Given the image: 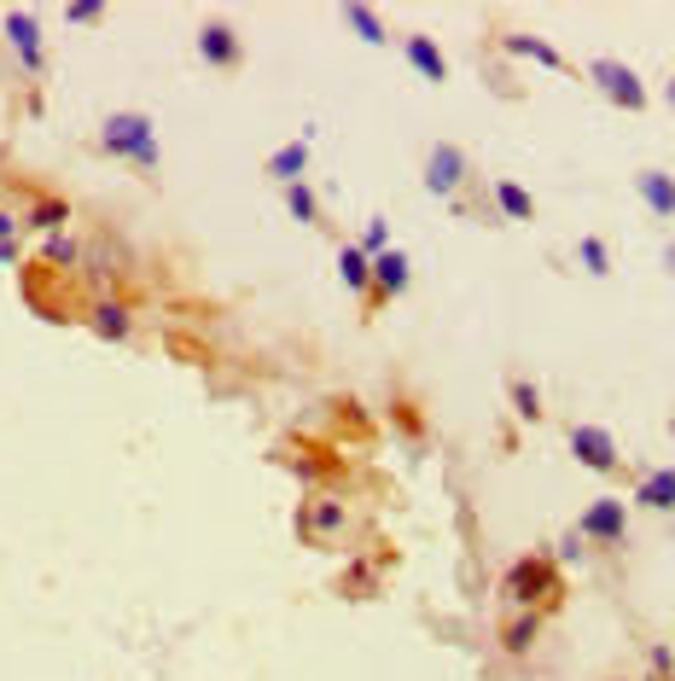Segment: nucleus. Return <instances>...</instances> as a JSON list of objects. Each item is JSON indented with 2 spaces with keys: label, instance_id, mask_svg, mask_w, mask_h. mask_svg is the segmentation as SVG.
Returning a JSON list of instances; mask_svg holds the SVG:
<instances>
[{
  "label": "nucleus",
  "instance_id": "1",
  "mask_svg": "<svg viewBox=\"0 0 675 681\" xmlns=\"http://www.w3.org/2000/svg\"><path fill=\"white\" fill-rule=\"evenodd\" d=\"M506 600L513 606H525V611H548V606H560V571L548 566L542 554H530V559H518L513 571H506Z\"/></svg>",
  "mask_w": 675,
  "mask_h": 681
},
{
  "label": "nucleus",
  "instance_id": "2",
  "mask_svg": "<svg viewBox=\"0 0 675 681\" xmlns=\"http://www.w3.org/2000/svg\"><path fill=\"white\" fill-rule=\"evenodd\" d=\"M106 151H116V158H128V163H140V169H158V134H151V123L140 111H116L106 117Z\"/></svg>",
  "mask_w": 675,
  "mask_h": 681
},
{
  "label": "nucleus",
  "instance_id": "3",
  "mask_svg": "<svg viewBox=\"0 0 675 681\" xmlns=\"http://www.w3.org/2000/svg\"><path fill=\"white\" fill-rule=\"evenodd\" d=\"M588 76L605 88V99H612V106H623V111H640V106H647V88H640V76L629 71V64L600 59V64H588Z\"/></svg>",
  "mask_w": 675,
  "mask_h": 681
},
{
  "label": "nucleus",
  "instance_id": "4",
  "mask_svg": "<svg viewBox=\"0 0 675 681\" xmlns=\"http://www.w3.org/2000/svg\"><path fill=\"white\" fill-rule=\"evenodd\" d=\"M570 454H577L582 466H594V472H617V442L612 431H600V425H570Z\"/></svg>",
  "mask_w": 675,
  "mask_h": 681
},
{
  "label": "nucleus",
  "instance_id": "5",
  "mask_svg": "<svg viewBox=\"0 0 675 681\" xmlns=\"http://www.w3.org/2000/svg\"><path fill=\"white\" fill-rule=\"evenodd\" d=\"M623 524H629V507L600 496V501H588V513H582V536L588 542H623Z\"/></svg>",
  "mask_w": 675,
  "mask_h": 681
},
{
  "label": "nucleus",
  "instance_id": "6",
  "mask_svg": "<svg viewBox=\"0 0 675 681\" xmlns=\"http://www.w3.org/2000/svg\"><path fill=\"white\" fill-rule=\"evenodd\" d=\"M461 175H466V158H461V146L437 141V146L426 151V186H431V193H454V186H461Z\"/></svg>",
  "mask_w": 675,
  "mask_h": 681
},
{
  "label": "nucleus",
  "instance_id": "7",
  "mask_svg": "<svg viewBox=\"0 0 675 681\" xmlns=\"http://www.w3.org/2000/svg\"><path fill=\"white\" fill-rule=\"evenodd\" d=\"M635 507H652V513H675V472L652 466L647 478L635 484Z\"/></svg>",
  "mask_w": 675,
  "mask_h": 681
},
{
  "label": "nucleus",
  "instance_id": "8",
  "mask_svg": "<svg viewBox=\"0 0 675 681\" xmlns=\"http://www.w3.org/2000/svg\"><path fill=\"white\" fill-rule=\"evenodd\" d=\"M0 24H7V36H12V47H19V59L29 64V71H41V29H36V19H24V12H7V19H0Z\"/></svg>",
  "mask_w": 675,
  "mask_h": 681
},
{
  "label": "nucleus",
  "instance_id": "9",
  "mask_svg": "<svg viewBox=\"0 0 675 681\" xmlns=\"http://www.w3.org/2000/svg\"><path fill=\"white\" fill-rule=\"evenodd\" d=\"M402 285H408V257H402V251H384V257H373V303L396 297Z\"/></svg>",
  "mask_w": 675,
  "mask_h": 681
},
{
  "label": "nucleus",
  "instance_id": "10",
  "mask_svg": "<svg viewBox=\"0 0 675 681\" xmlns=\"http://www.w3.org/2000/svg\"><path fill=\"white\" fill-rule=\"evenodd\" d=\"M402 53H408V64H414L426 82H449V59L437 53L431 36H408V41H402Z\"/></svg>",
  "mask_w": 675,
  "mask_h": 681
},
{
  "label": "nucleus",
  "instance_id": "11",
  "mask_svg": "<svg viewBox=\"0 0 675 681\" xmlns=\"http://www.w3.org/2000/svg\"><path fill=\"white\" fill-rule=\"evenodd\" d=\"M635 193L652 204V216H675V181L664 175V169H640V175H635Z\"/></svg>",
  "mask_w": 675,
  "mask_h": 681
},
{
  "label": "nucleus",
  "instance_id": "12",
  "mask_svg": "<svg viewBox=\"0 0 675 681\" xmlns=\"http://www.w3.org/2000/svg\"><path fill=\"white\" fill-rule=\"evenodd\" d=\"M198 53L210 64H240V36H233L228 24H205L198 29Z\"/></svg>",
  "mask_w": 675,
  "mask_h": 681
},
{
  "label": "nucleus",
  "instance_id": "13",
  "mask_svg": "<svg viewBox=\"0 0 675 681\" xmlns=\"http://www.w3.org/2000/svg\"><path fill=\"white\" fill-rule=\"evenodd\" d=\"M338 275H344L349 292H373V257L361 245H344L338 251Z\"/></svg>",
  "mask_w": 675,
  "mask_h": 681
},
{
  "label": "nucleus",
  "instance_id": "14",
  "mask_svg": "<svg viewBox=\"0 0 675 681\" xmlns=\"http://www.w3.org/2000/svg\"><path fill=\"white\" fill-rule=\"evenodd\" d=\"M303 169H309V134H303V141H292V146H280L274 158H268V175H280L285 186H292Z\"/></svg>",
  "mask_w": 675,
  "mask_h": 681
},
{
  "label": "nucleus",
  "instance_id": "15",
  "mask_svg": "<svg viewBox=\"0 0 675 681\" xmlns=\"http://www.w3.org/2000/svg\"><path fill=\"white\" fill-rule=\"evenodd\" d=\"M495 204H501L513 221H530V216H536V198H530L518 181H495Z\"/></svg>",
  "mask_w": 675,
  "mask_h": 681
},
{
  "label": "nucleus",
  "instance_id": "16",
  "mask_svg": "<svg viewBox=\"0 0 675 681\" xmlns=\"http://www.w3.org/2000/svg\"><path fill=\"white\" fill-rule=\"evenodd\" d=\"M285 210H292L297 221H309V228H320V198H315L303 181H292V186H285Z\"/></svg>",
  "mask_w": 675,
  "mask_h": 681
},
{
  "label": "nucleus",
  "instance_id": "17",
  "mask_svg": "<svg viewBox=\"0 0 675 681\" xmlns=\"http://www.w3.org/2000/svg\"><path fill=\"white\" fill-rule=\"evenodd\" d=\"M64 221H71V204H64V198H36V204H29V228L53 233V228H64Z\"/></svg>",
  "mask_w": 675,
  "mask_h": 681
},
{
  "label": "nucleus",
  "instance_id": "18",
  "mask_svg": "<svg viewBox=\"0 0 675 681\" xmlns=\"http://www.w3.org/2000/svg\"><path fill=\"white\" fill-rule=\"evenodd\" d=\"M94 332L99 338H128V309H123V303H99V309H94Z\"/></svg>",
  "mask_w": 675,
  "mask_h": 681
},
{
  "label": "nucleus",
  "instance_id": "19",
  "mask_svg": "<svg viewBox=\"0 0 675 681\" xmlns=\"http://www.w3.org/2000/svg\"><path fill=\"white\" fill-rule=\"evenodd\" d=\"M536 629H542V611H525V618H513V623H506V653H530Z\"/></svg>",
  "mask_w": 675,
  "mask_h": 681
},
{
  "label": "nucleus",
  "instance_id": "20",
  "mask_svg": "<svg viewBox=\"0 0 675 681\" xmlns=\"http://www.w3.org/2000/svg\"><path fill=\"white\" fill-rule=\"evenodd\" d=\"M344 24L349 29H356V36L361 41H373V47H384V24L373 19V12H367V7H344Z\"/></svg>",
  "mask_w": 675,
  "mask_h": 681
},
{
  "label": "nucleus",
  "instance_id": "21",
  "mask_svg": "<svg viewBox=\"0 0 675 681\" xmlns=\"http://www.w3.org/2000/svg\"><path fill=\"white\" fill-rule=\"evenodd\" d=\"M344 524V507L338 501H315L309 513H303V531H338Z\"/></svg>",
  "mask_w": 675,
  "mask_h": 681
},
{
  "label": "nucleus",
  "instance_id": "22",
  "mask_svg": "<svg viewBox=\"0 0 675 681\" xmlns=\"http://www.w3.org/2000/svg\"><path fill=\"white\" fill-rule=\"evenodd\" d=\"M513 408H518V419H542V397H536L530 379H513Z\"/></svg>",
  "mask_w": 675,
  "mask_h": 681
},
{
  "label": "nucleus",
  "instance_id": "23",
  "mask_svg": "<svg viewBox=\"0 0 675 681\" xmlns=\"http://www.w3.org/2000/svg\"><path fill=\"white\" fill-rule=\"evenodd\" d=\"M506 53H525V59H542V64H560V53L553 47H542L536 36H506Z\"/></svg>",
  "mask_w": 675,
  "mask_h": 681
},
{
  "label": "nucleus",
  "instance_id": "24",
  "mask_svg": "<svg viewBox=\"0 0 675 681\" xmlns=\"http://www.w3.org/2000/svg\"><path fill=\"white\" fill-rule=\"evenodd\" d=\"M577 257L588 263V275H612V257H605V245H600V240H582V245H577Z\"/></svg>",
  "mask_w": 675,
  "mask_h": 681
},
{
  "label": "nucleus",
  "instance_id": "25",
  "mask_svg": "<svg viewBox=\"0 0 675 681\" xmlns=\"http://www.w3.org/2000/svg\"><path fill=\"white\" fill-rule=\"evenodd\" d=\"M384 240H391V221H367V233H361L367 257H384Z\"/></svg>",
  "mask_w": 675,
  "mask_h": 681
},
{
  "label": "nucleus",
  "instance_id": "26",
  "mask_svg": "<svg viewBox=\"0 0 675 681\" xmlns=\"http://www.w3.org/2000/svg\"><path fill=\"white\" fill-rule=\"evenodd\" d=\"M12 257H19V221L0 210V263H12Z\"/></svg>",
  "mask_w": 675,
  "mask_h": 681
},
{
  "label": "nucleus",
  "instance_id": "27",
  "mask_svg": "<svg viewBox=\"0 0 675 681\" xmlns=\"http://www.w3.org/2000/svg\"><path fill=\"white\" fill-rule=\"evenodd\" d=\"M64 19H71V24H99V19H106V7H99V0H82V7L64 12Z\"/></svg>",
  "mask_w": 675,
  "mask_h": 681
},
{
  "label": "nucleus",
  "instance_id": "28",
  "mask_svg": "<svg viewBox=\"0 0 675 681\" xmlns=\"http://www.w3.org/2000/svg\"><path fill=\"white\" fill-rule=\"evenodd\" d=\"M47 257H53V263H76V240H64V233H53V240H47Z\"/></svg>",
  "mask_w": 675,
  "mask_h": 681
},
{
  "label": "nucleus",
  "instance_id": "29",
  "mask_svg": "<svg viewBox=\"0 0 675 681\" xmlns=\"http://www.w3.org/2000/svg\"><path fill=\"white\" fill-rule=\"evenodd\" d=\"M664 257H670V268H675V245H670V251H664Z\"/></svg>",
  "mask_w": 675,
  "mask_h": 681
},
{
  "label": "nucleus",
  "instance_id": "30",
  "mask_svg": "<svg viewBox=\"0 0 675 681\" xmlns=\"http://www.w3.org/2000/svg\"><path fill=\"white\" fill-rule=\"evenodd\" d=\"M664 99H670V106H675V82H670V94H664Z\"/></svg>",
  "mask_w": 675,
  "mask_h": 681
},
{
  "label": "nucleus",
  "instance_id": "31",
  "mask_svg": "<svg viewBox=\"0 0 675 681\" xmlns=\"http://www.w3.org/2000/svg\"><path fill=\"white\" fill-rule=\"evenodd\" d=\"M670 431H675V419H670Z\"/></svg>",
  "mask_w": 675,
  "mask_h": 681
}]
</instances>
